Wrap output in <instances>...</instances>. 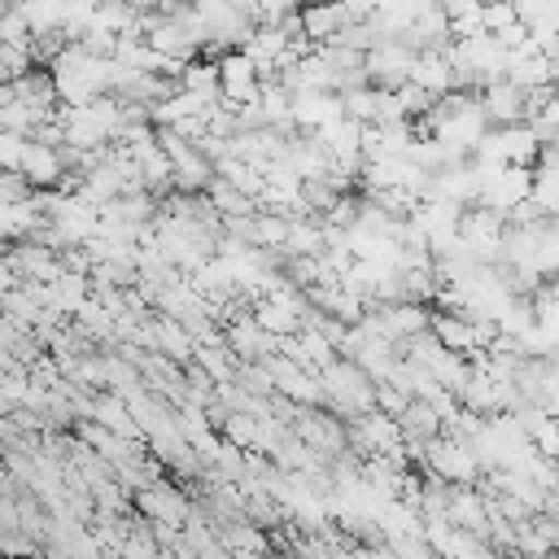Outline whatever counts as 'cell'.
<instances>
[{"label": "cell", "mask_w": 559, "mask_h": 559, "mask_svg": "<svg viewBox=\"0 0 559 559\" xmlns=\"http://www.w3.org/2000/svg\"><path fill=\"white\" fill-rule=\"evenodd\" d=\"M424 467L432 476H441L445 485H476V476H480L485 463H480V454H476V445L467 437L441 432V437H432L424 445Z\"/></svg>", "instance_id": "3"}, {"label": "cell", "mask_w": 559, "mask_h": 559, "mask_svg": "<svg viewBox=\"0 0 559 559\" xmlns=\"http://www.w3.org/2000/svg\"><path fill=\"white\" fill-rule=\"evenodd\" d=\"M406 83L424 87L428 96H445V92H454V87H459V79H454V66H450L445 48H424V52H415V66H411V79H406Z\"/></svg>", "instance_id": "12"}, {"label": "cell", "mask_w": 559, "mask_h": 559, "mask_svg": "<svg viewBox=\"0 0 559 559\" xmlns=\"http://www.w3.org/2000/svg\"><path fill=\"white\" fill-rule=\"evenodd\" d=\"M205 197H210V205H214L223 218H245V214H253V210H258V201H253L249 192H240L236 183H227L223 175H214V179H210Z\"/></svg>", "instance_id": "18"}, {"label": "cell", "mask_w": 559, "mask_h": 559, "mask_svg": "<svg viewBox=\"0 0 559 559\" xmlns=\"http://www.w3.org/2000/svg\"><path fill=\"white\" fill-rule=\"evenodd\" d=\"M480 105L489 114V127H515L528 122V92L511 79H493L480 87Z\"/></svg>", "instance_id": "9"}, {"label": "cell", "mask_w": 559, "mask_h": 559, "mask_svg": "<svg viewBox=\"0 0 559 559\" xmlns=\"http://www.w3.org/2000/svg\"><path fill=\"white\" fill-rule=\"evenodd\" d=\"M555 419H559V411H555Z\"/></svg>", "instance_id": "22"}, {"label": "cell", "mask_w": 559, "mask_h": 559, "mask_svg": "<svg viewBox=\"0 0 559 559\" xmlns=\"http://www.w3.org/2000/svg\"><path fill=\"white\" fill-rule=\"evenodd\" d=\"M441 4H445V0H441Z\"/></svg>", "instance_id": "23"}, {"label": "cell", "mask_w": 559, "mask_h": 559, "mask_svg": "<svg viewBox=\"0 0 559 559\" xmlns=\"http://www.w3.org/2000/svg\"><path fill=\"white\" fill-rule=\"evenodd\" d=\"M218 92H223V105L240 109V105H253L258 92H262V70L253 66V57L245 48H227L218 57Z\"/></svg>", "instance_id": "6"}, {"label": "cell", "mask_w": 559, "mask_h": 559, "mask_svg": "<svg viewBox=\"0 0 559 559\" xmlns=\"http://www.w3.org/2000/svg\"><path fill=\"white\" fill-rule=\"evenodd\" d=\"M341 114H345L341 92H319V87H310V92H293V109H288V118H293V127H297L301 135L323 131V127L336 122Z\"/></svg>", "instance_id": "8"}, {"label": "cell", "mask_w": 559, "mask_h": 559, "mask_svg": "<svg viewBox=\"0 0 559 559\" xmlns=\"http://www.w3.org/2000/svg\"><path fill=\"white\" fill-rule=\"evenodd\" d=\"M297 22H301V35L310 44H332L349 22L341 13V0H323V4H301L297 9Z\"/></svg>", "instance_id": "14"}, {"label": "cell", "mask_w": 559, "mask_h": 559, "mask_svg": "<svg viewBox=\"0 0 559 559\" xmlns=\"http://www.w3.org/2000/svg\"><path fill=\"white\" fill-rule=\"evenodd\" d=\"M533 205L546 218H559V157H537V166H533Z\"/></svg>", "instance_id": "17"}, {"label": "cell", "mask_w": 559, "mask_h": 559, "mask_svg": "<svg viewBox=\"0 0 559 559\" xmlns=\"http://www.w3.org/2000/svg\"><path fill=\"white\" fill-rule=\"evenodd\" d=\"M135 507L153 524H183L192 515V507L183 502V493H175L170 485H144V489H135Z\"/></svg>", "instance_id": "13"}, {"label": "cell", "mask_w": 559, "mask_h": 559, "mask_svg": "<svg viewBox=\"0 0 559 559\" xmlns=\"http://www.w3.org/2000/svg\"><path fill=\"white\" fill-rule=\"evenodd\" d=\"M371 314H376L380 332L389 341H397V345L419 336V332H428V323H432V310L424 301H384V310H371Z\"/></svg>", "instance_id": "10"}, {"label": "cell", "mask_w": 559, "mask_h": 559, "mask_svg": "<svg viewBox=\"0 0 559 559\" xmlns=\"http://www.w3.org/2000/svg\"><path fill=\"white\" fill-rule=\"evenodd\" d=\"M31 188H61L66 179V153L44 144V140H26V153H22V166H17Z\"/></svg>", "instance_id": "11"}, {"label": "cell", "mask_w": 559, "mask_h": 559, "mask_svg": "<svg viewBox=\"0 0 559 559\" xmlns=\"http://www.w3.org/2000/svg\"><path fill=\"white\" fill-rule=\"evenodd\" d=\"M445 17H450V39L480 35L485 31V0H445Z\"/></svg>", "instance_id": "19"}, {"label": "cell", "mask_w": 559, "mask_h": 559, "mask_svg": "<svg viewBox=\"0 0 559 559\" xmlns=\"http://www.w3.org/2000/svg\"><path fill=\"white\" fill-rule=\"evenodd\" d=\"M507 52H511V48H507L498 35H489V31L463 35V39H450V44H445V57H450V66H454V79H459V87H467V92H480L485 83L502 79V74H507Z\"/></svg>", "instance_id": "1"}, {"label": "cell", "mask_w": 559, "mask_h": 559, "mask_svg": "<svg viewBox=\"0 0 559 559\" xmlns=\"http://www.w3.org/2000/svg\"><path fill=\"white\" fill-rule=\"evenodd\" d=\"M502 240H507V218L485 210V205H467L459 218V249L472 262H502Z\"/></svg>", "instance_id": "4"}, {"label": "cell", "mask_w": 559, "mask_h": 559, "mask_svg": "<svg viewBox=\"0 0 559 559\" xmlns=\"http://www.w3.org/2000/svg\"><path fill=\"white\" fill-rule=\"evenodd\" d=\"M44 210L35 205V192L26 201H9L0 205V240H31L39 227H44Z\"/></svg>", "instance_id": "15"}, {"label": "cell", "mask_w": 559, "mask_h": 559, "mask_svg": "<svg viewBox=\"0 0 559 559\" xmlns=\"http://www.w3.org/2000/svg\"><path fill=\"white\" fill-rule=\"evenodd\" d=\"M411 66H415V48L402 39H380L362 52L367 83H376V87H402L411 79Z\"/></svg>", "instance_id": "7"}, {"label": "cell", "mask_w": 559, "mask_h": 559, "mask_svg": "<svg viewBox=\"0 0 559 559\" xmlns=\"http://www.w3.org/2000/svg\"><path fill=\"white\" fill-rule=\"evenodd\" d=\"M122 4H135V9H153V0H122Z\"/></svg>", "instance_id": "21"}, {"label": "cell", "mask_w": 559, "mask_h": 559, "mask_svg": "<svg viewBox=\"0 0 559 559\" xmlns=\"http://www.w3.org/2000/svg\"><path fill=\"white\" fill-rule=\"evenodd\" d=\"M319 384H323V402H332L341 415H362L376 406V380L345 354V358H332L323 371H319Z\"/></svg>", "instance_id": "2"}, {"label": "cell", "mask_w": 559, "mask_h": 559, "mask_svg": "<svg viewBox=\"0 0 559 559\" xmlns=\"http://www.w3.org/2000/svg\"><path fill=\"white\" fill-rule=\"evenodd\" d=\"M528 197H533V166H498V170H485L480 175L476 205H485V210H493V214L507 218Z\"/></svg>", "instance_id": "5"}, {"label": "cell", "mask_w": 559, "mask_h": 559, "mask_svg": "<svg viewBox=\"0 0 559 559\" xmlns=\"http://www.w3.org/2000/svg\"><path fill=\"white\" fill-rule=\"evenodd\" d=\"M35 188H31V179L22 175V170H0V205H9V201H26Z\"/></svg>", "instance_id": "20"}, {"label": "cell", "mask_w": 559, "mask_h": 559, "mask_svg": "<svg viewBox=\"0 0 559 559\" xmlns=\"http://www.w3.org/2000/svg\"><path fill=\"white\" fill-rule=\"evenodd\" d=\"M179 87L201 96V100H210V105H218L223 100V92H218V57H192L179 70Z\"/></svg>", "instance_id": "16"}]
</instances>
